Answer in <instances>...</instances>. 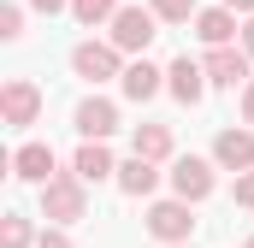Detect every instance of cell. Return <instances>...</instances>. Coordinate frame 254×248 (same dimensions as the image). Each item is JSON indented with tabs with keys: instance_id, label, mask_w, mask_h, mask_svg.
Returning <instances> with one entry per match:
<instances>
[{
	"instance_id": "cell-1",
	"label": "cell",
	"mask_w": 254,
	"mask_h": 248,
	"mask_svg": "<svg viewBox=\"0 0 254 248\" xmlns=\"http://www.w3.org/2000/svg\"><path fill=\"white\" fill-rule=\"evenodd\" d=\"M42 219H48V225H77V219H89V184H83L77 172H54V178L42 184Z\"/></svg>"
},
{
	"instance_id": "cell-2",
	"label": "cell",
	"mask_w": 254,
	"mask_h": 248,
	"mask_svg": "<svg viewBox=\"0 0 254 248\" xmlns=\"http://www.w3.org/2000/svg\"><path fill=\"white\" fill-rule=\"evenodd\" d=\"M160 36V12L154 6H119L113 12V42L125 54H148V42Z\"/></svg>"
},
{
	"instance_id": "cell-3",
	"label": "cell",
	"mask_w": 254,
	"mask_h": 248,
	"mask_svg": "<svg viewBox=\"0 0 254 248\" xmlns=\"http://www.w3.org/2000/svg\"><path fill=\"white\" fill-rule=\"evenodd\" d=\"M125 48L119 42H77L71 48V71L83 77V83H107V77H125V60H119Z\"/></svg>"
},
{
	"instance_id": "cell-4",
	"label": "cell",
	"mask_w": 254,
	"mask_h": 248,
	"mask_svg": "<svg viewBox=\"0 0 254 248\" xmlns=\"http://www.w3.org/2000/svg\"><path fill=\"white\" fill-rule=\"evenodd\" d=\"M195 201H154L148 207V237H160V243H190L195 237V213H190Z\"/></svg>"
},
{
	"instance_id": "cell-5",
	"label": "cell",
	"mask_w": 254,
	"mask_h": 248,
	"mask_svg": "<svg viewBox=\"0 0 254 248\" xmlns=\"http://www.w3.org/2000/svg\"><path fill=\"white\" fill-rule=\"evenodd\" d=\"M201 65H207V83H219V89H237V83H249V77H254V71H249L254 54H249V48H237V42L207 48V60H201Z\"/></svg>"
},
{
	"instance_id": "cell-6",
	"label": "cell",
	"mask_w": 254,
	"mask_h": 248,
	"mask_svg": "<svg viewBox=\"0 0 254 248\" xmlns=\"http://www.w3.org/2000/svg\"><path fill=\"white\" fill-rule=\"evenodd\" d=\"M0 119L12 124V130L36 124V119H42V89H36L30 77H12V83L0 89Z\"/></svg>"
},
{
	"instance_id": "cell-7",
	"label": "cell",
	"mask_w": 254,
	"mask_h": 248,
	"mask_svg": "<svg viewBox=\"0 0 254 248\" xmlns=\"http://www.w3.org/2000/svg\"><path fill=\"white\" fill-rule=\"evenodd\" d=\"M213 166H219V160L178 154V160H172V189H178L184 201H207V195H213Z\"/></svg>"
},
{
	"instance_id": "cell-8",
	"label": "cell",
	"mask_w": 254,
	"mask_h": 248,
	"mask_svg": "<svg viewBox=\"0 0 254 248\" xmlns=\"http://www.w3.org/2000/svg\"><path fill=\"white\" fill-rule=\"evenodd\" d=\"M71 124H77V136H83V142H107V136L119 130V107H113V101H101V95H89V101H77Z\"/></svg>"
},
{
	"instance_id": "cell-9",
	"label": "cell",
	"mask_w": 254,
	"mask_h": 248,
	"mask_svg": "<svg viewBox=\"0 0 254 248\" xmlns=\"http://www.w3.org/2000/svg\"><path fill=\"white\" fill-rule=\"evenodd\" d=\"M166 89H172L184 107H201V101H207V65H195L190 54L172 60V65H166Z\"/></svg>"
},
{
	"instance_id": "cell-10",
	"label": "cell",
	"mask_w": 254,
	"mask_h": 248,
	"mask_svg": "<svg viewBox=\"0 0 254 248\" xmlns=\"http://www.w3.org/2000/svg\"><path fill=\"white\" fill-rule=\"evenodd\" d=\"M213 160H219V172H254V130H219Z\"/></svg>"
},
{
	"instance_id": "cell-11",
	"label": "cell",
	"mask_w": 254,
	"mask_h": 248,
	"mask_svg": "<svg viewBox=\"0 0 254 248\" xmlns=\"http://www.w3.org/2000/svg\"><path fill=\"white\" fill-rule=\"evenodd\" d=\"M237 12L231 6H207V12H195V36L207 42V48H225V42H237Z\"/></svg>"
},
{
	"instance_id": "cell-12",
	"label": "cell",
	"mask_w": 254,
	"mask_h": 248,
	"mask_svg": "<svg viewBox=\"0 0 254 248\" xmlns=\"http://www.w3.org/2000/svg\"><path fill=\"white\" fill-rule=\"evenodd\" d=\"M12 178H24V184H48V178H54V148H48V142H24V148L12 154Z\"/></svg>"
},
{
	"instance_id": "cell-13",
	"label": "cell",
	"mask_w": 254,
	"mask_h": 248,
	"mask_svg": "<svg viewBox=\"0 0 254 248\" xmlns=\"http://www.w3.org/2000/svg\"><path fill=\"white\" fill-rule=\"evenodd\" d=\"M71 172H77L83 184H107V178H119V166H113L107 142H83V148L71 154Z\"/></svg>"
},
{
	"instance_id": "cell-14",
	"label": "cell",
	"mask_w": 254,
	"mask_h": 248,
	"mask_svg": "<svg viewBox=\"0 0 254 248\" xmlns=\"http://www.w3.org/2000/svg\"><path fill=\"white\" fill-rule=\"evenodd\" d=\"M154 166H160V160H142V154H130L125 166H119V178H113V184L125 189L130 201H142V195H154V184H160V172H154Z\"/></svg>"
},
{
	"instance_id": "cell-15",
	"label": "cell",
	"mask_w": 254,
	"mask_h": 248,
	"mask_svg": "<svg viewBox=\"0 0 254 248\" xmlns=\"http://www.w3.org/2000/svg\"><path fill=\"white\" fill-rule=\"evenodd\" d=\"M119 83H125L130 101H154V95L166 89V71H160L154 60H136V65H125V77H119Z\"/></svg>"
},
{
	"instance_id": "cell-16",
	"label": "cell",
	"mask_w": 254,
	"mask_h": 248,
	"mask_svg": "<svg viewBox=\"0 0 254 248\" xmlns=\"http://www.w3.org/2000/svg\"><path fill=\"white\" fill-rule=\"evenodd\" d=\"M142 160H172V130L166 124H136V142H130Z\"/></svg>"
},
{
	"instance_id": "cell-17",
	"label": "cell",
	"mask_w": 254,
	"mask_h": 248,
	"mask_svg": "<svg viewBox=\"0 0 254 248\" xmlns=\"http://www.w3.org/2000/svg\"><path fill=\"white\" fill-rule=\"evenodd\" d=\"M113 12H119V0H71V18L89 24V30L95 24H113Z\"/></svg>"
},
{
	"instance_id": "cell-18",
	"label": "cell",
	"mask_w": 254,
	"mask_h": 248,
	"mask_svg": "<svg viewBox=\"0 0 254 248\" xmlns=\"http://www.w3.org/2000/svg\"><path fill=\"white\" fill-rule=\"evenodd\" d=\"M30 243H36L30 219H24V213H6V219H0V248H30Z\"/></svg>"
},
{
	"instance_id": "cell-19",
	"label": "cell",
	"mask_w": 254,
	"mask_h": 248,
	"mask_svg": "<svg viewBox=\"0 0 254 248\" xmlns=\"http://www.w3.org/2000/svg\"><path fill=\"white\" fill-rule=\"evenodd\" d=\"M154 12H160V24H190L195 0H154Z\"/></svg>"
},
{
	"instance_id": "cell-20",
	"label": "cell",
	"mask_w": 254,
	"mask_h": 248,
	"mask_svg": "<svg viewBox=\"0 0 254 248\" xmlns=\"http://www.w3.org/2000/svg\"><path fill=\"white\" fill-rule=\"evenodd\" d=\"M18 36H24V6L6 0V6H0V42H18Z\"/></svg>"
},
{
	"instance_id": "cell-21",
	"label": "cell",
	"mask_w": 254,
	"mask_h": 248,
	"mask_svg": "<svg viewBox=\"0 0 254 248\" xmlns=\"http://www.w3.org/2000/svg\"><path fill=\"white\" fill-rule=\"evenodd\" d=\"M237 207H254V172H237V189H231Z\"/></svg>"
},
{
	"instance_id": "cell-22",
	"label": "cell",
	"mask_w": 254,
	"mask_h": 248,
	"mask_svg": "<svg viewBox=\"0 0 254 248\" xmlns=\"http://www.w3.org/2000/svg\"><path fill=\"white\" fill-rule=\"evenodd\" d=\"M36 248H71V237H65V225H54V231H42V237H36Z\"/></svg>"
},
{
	"instance_id": "cell-23",
	"label": "cell",
	"mask_w": 254,
	"mask_h": 248,
	"mask_svg": "<svg viewBox=\"0 0 254 248\" xmlns=\"http://www.w3.org/2000/svg\"><path fill=\"white\" fill-rule=\"evenodd\" d=\"M243 124H254V77L243 83Z\"/></svg>"
},
{
	"instance_id": "cell-24",
	"label": "cell",
	"mask_w": 254,
	"mask_h": 248,
	"mask_svg": "<svg viewBox=\"0 0 254 248\" xmlns=\"http://www.w3.org/2000/svg\"><path fill=\"white\" fill-rule=\"evenodd\" d=\"M30 6H36V12H48V18H54V12H65V6H71V0H30Z\"/></svg>"
},
{
	"instance_id": "cell-25",
	"label": "cell",
	"mask_w": 254,
	"mask_h": 248,
	"mask_svg": "<svg viewBox=\"0 0 254 248\" xmlns=\"http://www.w3.org/2000/svg\"><path fill=\"white\" fill-rule=\"evenodd\" d=\"M243 48L254 54V12H249V24H243Z\"/></svg>"
},
{
	"instance_id": "cell-26",
	"label": "cell",
	"mask_w": 254,
	"mask_h": 248,
	"mask_svg": "<svg viewBox=\"0 0 254 248\" xmlns=\"http://www.w3.org/2000/svg\"><path fill=\"white\" fill-rule=\"evenodd\" d=\"M225 6H231V12H243V18L254 12V0H225Z\"/></svg>"
},
{
	"instance_id": "cell-27",
	"label": "cell",
	"mask_w": 254,
	"mask_h": 248,
	"mask_svg": "<svg viewBox=\"0 0 254 248\" xmlns=\"http://www.w3.org/2000/svg\"><path fill=\"white\" fill-rule=\"evenodd\" d=\"M166 248H190V243H166Z\"/></svg>"
},
{
	"instance_id": "cell-28",
	"label": "cell",
	"mask_w": 254,
	"mask_h": 248,
	"mask_svg": "<svg viewBox=\"0 0 254 248\" xmlns=\"http://www.w3.org/2000/svg\"><path fill=\"white\" fill-rule=\"evenodd\" d=\"M243 248H254V237H249V243H243Z\"/></svg>"
}]
</instances>
